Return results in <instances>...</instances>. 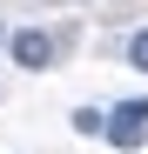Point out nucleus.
I'll return each mask as SVG.
<instances>
[{"label": "nucleus", "mask_w": 148, "mask_h": 154, "mask_svg": "<svg viewBox=\"0 0 148 154\" xmlns=\"http://www.w3.org/2000/svg\"><path fill=\"white\" fill-rule=\"evenodd\" d=\"M128 60H135V67L148 74V27H141V34H128Z\"/></svg>", "instance_id": "nucleus-4"}, {"label": "nucleus", "mask_w": 148, "mask_h": 154, "mask_svg": "<svg viewBox=\"0 0 148 154\" xmlns=\"http://www.w3.org/2000/svg\"><path fill=\"white\" fill-rule=\"evenodd\" d=\"M0 47H7V27H0Z\"/></svg>", "instance_id": "nucleus-5"}, {"label": "nucleus", "mask_w": 148, "mask_h": 154, "mask_svg": "<svg viewBox=\"0 0 148 154\" xmlns=\"http://www.w3.org/2000/svg\"><path fill=\"white\" fill-rule=\"evenodd\" d=\"M7 54H14V67L40 74L47 60H54V34H40V27H20V34H7Z\"/></svg>", "instance_id": "nucleus-2"}, {"label": "nucleus", "mask_w": 148, "mask_h": 154, "mask_svg": "<svg viewBox=\"0 0 148 154\" xmlns=\"http://www.w3.org/2000/svg\"><path fill=\"white\" fill-rule=\"evenodd\" d=\"M101 134H108V147H121V154L148 147V100H121V107L101 121Z\"/></svg>", "instance_id": "nucleus-1"}, {"label": "nucleus", "mask_w": 148, "mask_h": 154, "mask_svg": "<svg viewBox=\"0 0 148 154\" xmlns=\"http://www.w3.org/2000/svg\"><path fill=\"white\" fill-rule=\"evenodd\" d=\"M101 121H108L101 107H74V134H101Z\"/></svg>", "instance_id": "nucleus-3"}]
</instances>
